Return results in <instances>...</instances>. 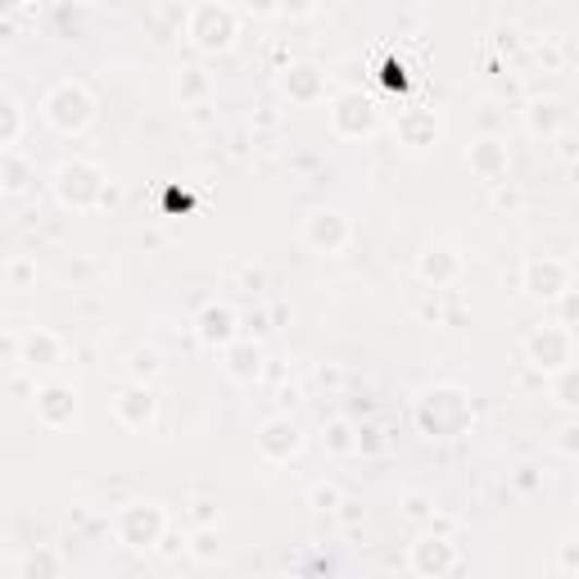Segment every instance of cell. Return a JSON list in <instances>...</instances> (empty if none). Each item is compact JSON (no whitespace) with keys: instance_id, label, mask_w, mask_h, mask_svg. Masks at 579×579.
Segmentation results:
<instances>
[{"instance_id":"obj_1","label":"cell","mask_w":579,"mask_h":579,"mask_svg":"<svg viewBox=\"0 0 579 579\" xmlns=\"http://www.w3.org/2000/svg\"><path fill=\"white\" fill-rule=\"evenodd\" d=\"M412 421L425 439H457L471 431L475 408H471V394L462 385H431L421 389V399L412 408Z\"/></svg>"},{"instance_id":"obj_2","label":"cell","mask_w":579,"mask_h":579,"mask_svg":"<svg viewBox=\"0 0 579 579\" xmlns=\"http://www.w3.org/2000/svg\"><path fill=\"white\" fill-rule=\"evenodd\" d=\"M55 200L73 208V213H86L96 204H109V186H105V168L91 164V159H64L55 168Z\"/></svg>"},{"instance_id":"obj_3","label":"cell","mask_w":579,"mask_h":579,"mask_svg":"<svg viewBox=\"0 0 579 579\" xmlns=\"http://www.w3.org/2000/svg\"><path fill=\"white\" fill-rule=\"evenodd\" d=\"M41 118L59 136H82L91 123H96V96H91L82 82H59L46 91Z\"/></svg>"},{"instance_id":"obj_4","label":"cell","mask_w":579,"mask_h":579,"mask_svg":"<svg viewBox=\"0 0 579 579\" xmlns=\"http://www.w3.org/2000/svg\"><path fill=\"white\" fill-rule=\"evenodd\" d=\"M186 37L200 55H227L240 37V19L231 5H222V0H204V5H195L186 19Z\"/></svg>"},{"instance_id":"obj_5","label":"cell","mask_w":579,"mask_h":579,"mask_svg":"<svg viewBox=\"0 0 579 579\" xmlns=\"http://www.w3.org/2000/svg\"><path fill=\"white\" fill-rule=\"evenodd\" d=\"M164 530H168V511L159 503H128L113 516V534L123 547H132V553H155Z\"/></svg>"},{"instance_id":"obj_6","label":"cell","mask_w":579,"mask_h":579,"mask_svg":"<svg viewBox=\"0 0 579 579\" xmlns=\"http://www.w3.org/2000/svg\"><path fill=\"white\" fill-rule=\"evenodd\" d=\"M526 358L530 367H539L543 376H557L566 367H575V326H539L526 340Z\"/></svg>"},{"instance_id":"obj_7","label":"cell","mask_w":579,"mask_h":579,"mask_svg":"<svg viewBox=\"0 0 579 579\" xmlns=\"http://www.w3.org/2000/svg\"><path fill=\"white\" fill-rule=\"evenodd\" d=\"M381 123V109L372 96H362V91H345V96H335L330 100V128L335 136H345V141H362V136H372Z\"/></svg>"},{"instance_id":"obj_8","label":"cell","mask_w":579,"mask_h":579,"mask_svg":"<svg viewBox=\"0 0 579 579\" xmlns=\"http://www.w3.org/2000/svg\"><path fill=\"white\" fill-rule=\"evenodd\" d=\"M349 240H353V222L340 208H313L303 218V245L313 254H345Z\"/></svg>"},{"instance_id":"obj_9","label":"cell","mask_w":579,"mask_h":579,"mask_svg":"<svg viewBox=\"0 0 579 579\" xmlns=\"http://www.w3.org/2000/svg\"><path fill=\"white\" fill-rule=\"evenodd\" d=\"M521 290L530 299H557L562 290H570V263L553 258V254H534L521 267Z\"/></svg>"},{"instance_id":"obj_10","label":"cell","mask_w":579,"mask_h":579,"mask_svg":"<svg viewBox=\"0 0 579 579\" xmlns=\"http://www.w3.org/2000/svg\"><path fill=\"white\" fill-rule=\"evenodd\" d=\"M258 453L267 457V462H290V457L303 453V431H299V421L290 412H277V417H267L258 425Z\"/></svg>"},{"instance_id":"obj_11","label":"cell","mask_w":579,"mask_h":579,"mask_svg":"<svg viewBox=\"0 0 579 579\" xmlns=\"http://www.w3.org/2000/svg\"><path fill=\"white\" fill-rule=\"evenodd\" d=\"M408 562L425 579H444V575H453L457 566H462V553H457V543H448L444 534H421L412 543V557Z\"/></svg>"},{"instance_id":"obj_12","label":"cell","mask_w":579,"mask_h":579,"mask_svg":"<svg viewBox=\"0 0 579 579\" xmlns=\"http://www.w3.org/2000/svg\"><path fill=\"white\" fill-rule=\"evenodd\" d=\"M33 408H37L41 425H50V431H64V425H73V417H77V389L64 385V381H46L33 394Z\"/></svg>"},{"instance_id":"obj_13","label":"cell","mask_w":579,"mask_h":579,"mask_svg":"<svg viewBox=\"0 0 579 579\" xmlns=\"http://www.w3.org/2000/svg\"><path fill=\"white\" fill-rule=\"evenodd\" d=\"M236 335H240V313L231 303H204L195 313V340L204 349H227Z\"/></svg>"},{"instance_id":"obj_14","label":"cell","mask_w":579,"mask_h":579,"mask_svg":"<svg viewBox=\"0 0 579 579\" xmlns=\"http://www.w3.org/2000/svg\"><path fill=\"white\" fill-rule=\"evenodd\" d=\"M113 417L123 421L128 431H149V425L159 421V394L149 389L145 381H136L113 399Z\"/></svg>"},{"instance_id":"obj_15","label":"cell","mask_w":579,"mask_h":579,"mask_svg":"<svg viewBox=\"0 0 579 579\" xmlns=\"http://www.w3.org/2000/svg\"><path fill=\"white\" fill-rule=\"evenodd\" d=\"M263 362H267L263 340H250V335H236V340L222 349V372L236 385H254L263 376Z\"/></svg>"},{"instance_id":"obj_16","label":"cell","mask_w":579,"mask_h":579,"mask_svg":"<svg viewBox=\"0 0 579 579\" xmlns=\"http://www.w3.org/2000/svg\"><path fill=\"white\" fill-rule=\"evenodd\" d=\"M467 168H471L480 181H503L507 168H511V149H507V141H498V136H480V141H471V149H467Z\"/></svg>"},{"instance_id":"obj_17","label":"cell","mask_w":579,"mask_h":579,"mask_svg":"<svg viewBox=\"0 0 579 579\" xmlns=\"http://www.w3.org/2000/svg\"><path fill=\"white\" fill-rule=\"evenodd\" d=\"M281 91L290 105H317L326 100V73L317 64H290L281 73Z\"/></svg>"},{"instance_id":"obj_18","label":"cell","mask_w":579,"mask_h":579,"mask_svg":"<svg viewBox=\"0 0 579 579\" xmlns=\"http://www.w3.org/2000/svg\"><path fill=\"white\" fill-rule=\"evenodd\" d=\"M59 362H64V340H59L55 330L37 326V330L23 335V367L27 372H50Z\"/></svg>"},{"instance_id":"obj_19","label":"cell","mask_w":579,"mask_h":579,"mask_svg":"<svg viewBox=\"0 0 579 579\" xmlns=\"http://www.w3.org/2000/svg\"><path fill=\"white\" fill-rule=\"evenodd\" d=\"M394 136H399V145H408V149H431L439 141L435 109H403L399 123H394Z\"/></svg>"},{"instance_id":"obj_20","label":"cell","mask_w":579,"mask_h":579,"mask_svg":"<svg viewBox=\"0 0 579 579\" xmlns=\"http://www.w3.org/2000/svg\"><path fill=\"white\" fill-rule=\"evenodd\" d=\"M566 123H570V113H566L562 100H534V105L526 109V128H530L534 136H557Z\"/></svg>"},{"instance_id":"obj_21","label":"cell","mask_w":579,"mask_h":579,"mask_svg":"<svg viewBox=\"0 0 579 579\" xmlns=\"http://www.w3.org/2000/svg\"><path fill=\"white\" fill-rule=\"evenodd\" d=\"M417 272H421V281L448 286V281L457 277V272H462V258H457L453 250H425L421 263H417Z\"/></svg>"},{"instance_id":"obj_22","label":"cell","mask_w":579,"mask_h":579,"mask_svg":"<svg viewBox=\"0 0 579 579\" xmlns=\"http://www.w3.org/2000/svg\"><path fill=\"white\" fill-rule=\"evenodd\" d=\"M0 181H5L10 195H23L33 186V164H27L19 149H0Z\"/></svg>"},{"instance_id":"obj_23","label":"cell","mask_w":579,"mask_h":579,"mask_svg":"<svg viewBox=\"0 0 579 579\" xmlns=\"http://www.w3.org/2000/svg\"><path fill=\"white\" fill-rule=\"evenodd\" d=\"M322 444H326V453H335V457L358 453V425H353L349 417H330V421L322 425Z\"/></svg>"},{"instance_id":"obj_24","label":"cell","mask_w":579,"mask_h":579,"mask_svg":"<svg viewBox=\"0 0 579 579\" xmlns=\"http://www.w3.org/2000/svg\"><path fill=\"white\" fill-rule=\"evenodd\" d=\"M177 96H181V105H204L213 96V77L204 69H186L177 82Z\"/></svg>"},{"instance_id":"obj_25","label":"cell","mask_w":579,"mask_h":579,"mask_svg":"<svg viewBox=\"0 0 579 579\" xmlns=\"http://www.w3.org/2000/svg\"><path fill=\"white\" fill-rule=\"evenodd\" d=\"M186 553H191L195 562H218V557H222V534L213 530V526H200V530L186 539Z\"/></svg>"},{"instance_id":"obj_26","label":"cell","mask_w":579,"mask_h":579,"mask_svg":"<svg viewBox=\"0 0 579 579\" xmlns=\"http://www.w3.org/2000/svg\"><path fill=\"white\" fill-rule=\"evenodd\" d=\"M19 136H23V109H19V100L0 96V149H14Z\"/></svg>"},{"instance_id":"obj_27","label":"cell","mask_w":579,"mask_h":579,"mask_svg":"<svg viewBox=\"0 0 579 579\" xmlns=\"http://www.w3.org/2000/svg\"><path fill=\"white\" fill-rule=\"evenodd\" d=\"M309 507L317 516H335V511L345 507V490H340V484H330V480H322V484H313V490H309Z\"/></svg>"},{"instance_id":"obj_28","label":"cell","mask_w":579,"mask_h":579,"mask_svg":"<svg viewBox=\"0 0 579 579\" xmlns=\"http://www.w3.org/2000/svg\"><path fill=\"white\" fill-rule=\"evenodd\" d=\"M64 570H69V562L55 557L46 543H37V553H27V562H23V575H64Z\"/></svg>"},{"instance_id":"obj_29","label":"cell","mask_w":579,"mask_h":579,"mask_svg":"<svg viewBox=\"0 0 579 579\" xmlns=\"http://www.w3.org/2000/svg\"><path fill=\"white\" fill-rule=\"evenodd\" d=\"M553 381H557V403H562V408H575V403H579V399H575V367L557 372Z\"/></svg>"},{"instance_id":"obj_30","label":"cell","mask_w":579,"mask_h":579,"mask_svg":"<svg viewBox=\"0 0 579 579\" xmlns=\"http://www.w3.org/2000/svg\"><path fill=\"white\" fill-rule=\"evenodd\" d=\"M33 277H37V263H33V258H14V263H10V281H14V286H27Z\"/></svg>"},{"instance_id":"obj_31","label":"cell","mask_w":579,"mask_h":579,"mask_svg":"<svg viewBox=\"0 0 579 579\" xmlns=\"http://www.w3.org/2000/svg\"><path fill=\"white\" fill-rule=\"evenodd\" d=\"M381 448H385V439H381L376 425H362V431H358V453H381Z\"/></svg>"},{"instance_id":"obj_32","label":"cell","mask_w":579,"mask_h":579,"mask_svg":"<svg viewBox=\"0 0 579 579\" xmlns=\"http://www.w3.org/2000/svg\"><path fill=\"white\" fill-rule=\"evenodd\" d=\"M240 330H250V340H263V335L272 330V326H267V313H250V317H240Z\"/></svg>"},{"instance_id":"obj_33","label":"cell","mask_w":579,"mask_h":579,"mask_svg":"<svg viewBox=\"0 0 579 579\" xmlns=\"http://www.w3.org/2000/svg\"><path fill=\"white\" fill-rule=\"evenodd\" d=\"M132 372H136V381H149L159 372V358L155 353H136V362H132Z\"/></svg>"},{"instance_id":"obj_34","label":"cell","mask_w":579,"mask_h":579,"mask_svg":"<svg viewBox=\"0 0 579 579\" xmlns=\"http://www.w3.org/2000/svg\"><path fill=\"white\" fill-rule=\"evenodd\" d=\"M403 511L412 516V521H421V516H431V498H425V494H408L403 498Z\"/></svg>"},{"instance_id":"obj_35","label":"cell","mask_w":579,"mask_h":579,"mask_svg":"<svg viewBox=\"0 0 579 579\" xmlns=\"http://www.w3.org/2000/svg\"><path fill=\"white\" fill-rule=\"evenodd\" d=\"M254 19H267V14H281V0H240Z\"/></svg>"},{"instance_id":"obj_36","label":"cell","mask_w":579,"mask_h":579,"mask_svg":"<svg viewBox=\"0 0 579 579\" xmlns=\"http://www.w3.org/2000/svg\"><path fill=\"white\" fill-rule=\"evenodd\" d=\"M317 10V0H281V14H290V19H309Z\"/></svg>"},{"instance_id":"obj_37","label":"cell","mask_w":579,"mask_h":579,"mask_svg":"<svg viewBox=\"0 0 579 579\" xmlns=\"http://www.w3.org/2000/svg\"><path fill=\"white\" fill-rule=\"evenodd\" d=\"M557 299H562V326H570V322H575V313H579V294H575V286H570V290H562Z\"/></svg>"},{"instance_id":"obj_38","label":"cell","mask_w":579,"mask_h":579,"mask_svg":"<svg viewBox=\"0 0 579 579\" xmlns=\"http://www.w3.org/2000/svg\"><path fill=\"white\" fill-rule=\"evenodd\" d=\"M575 566H579V553H575V543H566V547H562V570L575 575Z\"/></svg>"},{"instance_id":"obj_39","label":"cell","mask_w":579,"mask_h":579,"mask_svg":"<svg viewBox=\"0 0 579 579\" xmlns=\"http://www.w3.org/2000/svg\"><path fill=\"white\" fill-rule=\"evenodd\" d=\"M575 435H579L575 425H566V431H562V439H557V448H562V453H575V448H579V439H575Z\"/></svg>"},{"instance_id":"obj_40","label":"cell","mask_w":579,"mask_h":579,"mask_svg":"<svg viewBox=\"0 0 579 579\" xmlns=\"http://www.w3.org/2000/svg\"><path fill=\"white\" fill-rule=\"evenodd\" d=\"M0 340H5V309H0Z\"/></svg>"},{"instance_id":"obj_41","label":"cell","mask_w":579,"mask_h":579,"mask_svg":"<svg viewBox=\"0 0 579 579\" xmlns=\"http://www.w3.org/2000/svg\"><path fill=\"white\" fill-rule=\"evenodd\" d=\"M100 5H128V0H100Z\"/></svg>"},{"instance_id":"obj_42","label":"cell","mask_w":579,"mask_h":579,"mask_svg":"<svg viewBox=\"0 0 579 579\" xmlns=\"http://www.w3.org/2000/svg\"><path fill=\"white\" fill-rule=\"evenodd\" d=\"M10 5H14V0H0V14H5V10H10Z\"/></svg>"},{"instance_id":"obj_43","label":"cell","mask_w":579,"mask_h":579,"mask_svg":"<svg viewBox=\"0 0 579 579\" xmlns=\"http://www.w3.org/2000/svg\"><path fill=\"white\" fill-rule=\"evenodd\" d=\"M27 5H46V0H27Z\"/></svg>"},{"instance_id":"obj_44","label":"cell","mask_w":579,"mask_h":579,"mask_svg":"<svg viewBox=\"0 0 579 579\" xmlns=\"http://www.w3.org/2000/svg\"><path fill=\"white\" fill-rule=\"evenodd\" d=\"M73 5H91V0H73Z\"/></svg>"},{"instance_id":"obj_45","label":"cell","mask_w":579,"mask_h":579,"mask_svg":"<svg viewBox=\"0 0 579 579\" xmlns=\"http://www.w3.org/2000/svg\"><path fill=\"white\" fill-rule=\"evenodd\" d=\"M0 195H5V181H0Z\"/></svg>"}]
</instances>
